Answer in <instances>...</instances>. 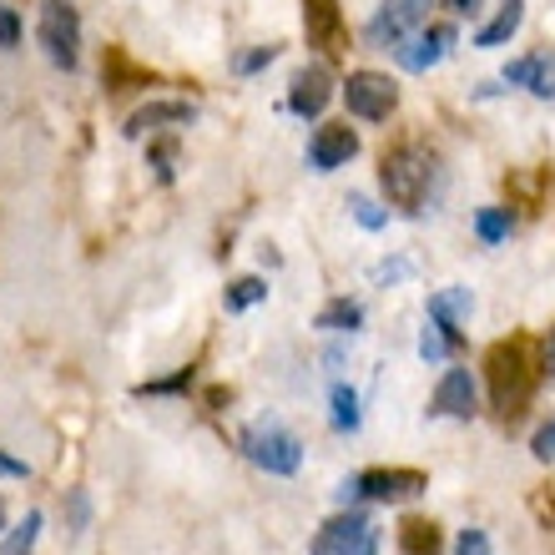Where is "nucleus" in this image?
Here are the masks:
<instances>
[{
  "label": "nucleus",
  "instance_id": "nucleus-1",
  "mask_svg": "<svg viewBox=\"0 0 555 555\" xmlns=\"http://www.w3.org/2000/svg\"><path fill=\"white\" fill-rule=\"evenodd\" d=\"M530 338H500L485 349V384H490V410L505 424H515L530 410V395H535V379H541V364L530 359Z\"/></svg>",
  "mask_w": 555,
  "mask_h": 555
},
{
  "label": "nucleus",
  "instance_id": "nucleus-2",
  "mask_svg": "<svg viewBox=\"0 0 555 555\" xmlns=\"http://www.w3.org/2000/svg\"><path fill=\"white\" fill-rule=\"evenodd\" d=\"M439 177V157L424 142H399L379 157V188L389 197V207L420 218L424 203H429V188Z\"/></svg>",
  "mask_w": 555,
  "mask_h": 555
},
{
  "label": "nucleus",
  "instance_id": "nucleus-3",
  "mask_svg": "<svg viewBox=\"0 0 555 555\" xmlns=\"http://www.w3.org/2000/svg\"><path fill=\"white\" fill-rule=\"evenodd\" d=\"M237 450L248 454L258 469L278 475V480H288L304 469V439L293 435L283 420H253L243 435H237Z\"/></svg>",
  "mask_w": 555,
  "mask_h": 555
},
{
  "label": "nucleus",
  "instance_id": "nucleus-4",
  "mask_svg": "<svg viewBox=\"0 0 555 555\" xmlns=\"http://www.w3.org/2000/svg\"><path fill=\"white\" fill-rule=\"evenodd\" d=\"M36 41H41L46 61L61 66V72H76L81 66V15L66 0H46L41 21H36Z\"/></svg>",
  "mask_w": 555,
  "mask_h": 555
},
{
  "label": "nucleus",
  "instance_id": "nucleus-5",
  "mask_svg": "<svg viewBox=\"0 0 555 555\" xmlns=\"http://www.w3.org/2000/svg\"><path fill=\"white\" fill-rule=\"evenodd\" d=\"M429 490L424 469H364L353 480L338 485V500H379V505H404V500H420Z\"/></svg>",
  "mask_w": 555,
  "mask_h": 555
},
{
  "label": "nucleus",
  "instance_id": "nucleus-6",
  "mask_svg": "<svg viewBox=\"0 0 555 555\" xmlns=\"http://www.w3.org/2000/svg\"><path fill=\"white\" fill-rule=\"evenodd\" d=\"M429 5L435 0H379V11L369 15V26H364V41L379 46V51H389V46L399 51L410 36H420L429 26Z\"/></svg>",
  "mask_w": 555,
  "mask_h": 555
},
{
  "label": "nucleus",
  "instance_id": "nucleus-7",
  "mask_svg": "<svg viewBox=\"0 0 555 555\" xmlns=\"http://www.w3.org/2000/svg\"><path fill=\"white\" fill-rule=\"evenodd\" d=\"M344 106L359 121H389V112L399 106V87L384 72H349L344 81Z\"/></svg>",
  "mask_w": 555,
  "mask_h": 555
},
{
  "label": "nucleus",
  "instance_id": "nucleus-8",
  "mask_svg": "<svg viewBox=\"0 0 555 555\" xmlns=\"http://www.w3.org/2000/svg\"><path fill=\"white\" fill-rule=\"evenodd\" d=\"M328 102H334V72H328L323 61H313V66H304V72H293V81H288V112L293 117L319 121Z\"/></svg>",
  "mask_w": 555,
  "mask_h": 555
},
{
  "label": "nucleus",
  "instance_id": "nucleus-9",
  "mask_svg": "<svg viewBox=\"0 0 555 555\" xmlns=\"http://www.w3.org/2000/svg\"><path fill=\"white\" fill-rule=\"evenodd\" d=\"M480 414V389L469 379V369H444L429 399V420H475Z\"/></svg>",
  "mask_w": 555,
  "mask_h": 555
},
{
  "label": "nucleus",
  "instance_id": "nucleus-10",
  "mask_svg": "<svg viewBox=\"0 0 555 555\" xmlns=\"http://www.w3.org/2000/svg\"><path fill=\"white\" fill-rule=\"evenodd\" d=\"M369 535H374V526H369L364 511H338L334 520H323V530L313 535V555H364Z\"/></svg>",
  "mask_w": 555,
  "mask_h": 555
},
{
  "label": "nucleus",
  "instance_id": "nucleus-11",
  "mask_svg": "<svg viewBox=\"0 0 555 555\" xmlns=\"http://www.w3.org/2000/svg\"><path fill=\"white\" fill-rule=\"evenodd\" d=\"M353 157H359V132H353L349 121H328V127H319L313 142H308V167H313V172H338V167H349Z\"/></svg>",
  "mask_w": 555,
  "mask_h": 555
},
{
  "label": "nucleus",
  "instance_id": "nucleus-12",
  "mask_svg": "<svg viewBox=\"0 0 555 555\" xmlns=\"http://www.w3.org/2000/svg\"><path fill=\"white\" fill-rule=\"evenodd\" d=\"M454 41H460V36H454V26H424L420 36H410V41L399 46L395 56H399V66H404V72H429V66H439V61L450 56Z\"/></svg>",
  "mask_w": 555,
  "mask_h": 555
},
{
  "label": "nucleus",
  "instance_id": "nucleus-13",
  "mask_svg": "<svg viewBox=\"0 0 555 555\" xmlns=\"http://www.w3.org/2000/svg\"><path fill=\"white\" fill-rule=\"evenodd\" d=\"M192 121H197V106L192 102H146V106H137L132 117H127L121 132L146 137V132H167V127H192Z\"/></svg>",
  "mask_w": 555,
  "mask_h": 555
},
{
  "label": "nucleus",
  "instance_id": "nucleus-14",
  "mask_svg": "<svg viewBox=\"0 0 555 555\" xmlns=\"http://www.w3.org/2000/svg\"><path fill=\"white\" fill-rule=\"evenodd\" d=\"M304 30L308 46H319L334 56L338 41H344V15H338V0H304Z\"/></svg>",
  "mask_w": 555,
  "mask_h": 555
},
{
  "label": "nucleus",
  "instance_id": "nucleus-15",
  "mask_svg": "<svg viewBox=\"0 0 555 555\" xmlns=\"http://www.w3.org/2000/svg\"><path fill=\"white\" fill-rule=\"evenodd\" d=\"M469 308H475L469 288L429 293V323H439V328H444V338H450V349H460V344H465V334H460V323L469 319Z\"/></svg>",
  "mask_w": 555,
  "mask_h": 555
},
{
  "label": "nucleus",
  "instance_id": "nucleus-16",
  "mask_svg": "<svg viewBox=\"0 0 555 555\" xmlns=\"http://www.w3.org/2000/svg\"><path fill=\"white\" fill-rule=\"evenodd\" d=\"M520 21H526V0H500V11L490 26L475 30V46L480 51H495V46H511V36L520 30Z\"/></svg>",
  "mask_w": 555,
  "mask_h": 555
},
{
  "label": "nucleus",
  "instance_id": "nucleus-17",
  "mask_svg": "<svg viewBox=\"0 0 555 555\" xmlns=\"http://www.w3.org/2000/svg\"><path fill=\"white\" fill-rule=\"evenodd\" d=\"M313 328H323V334H359V328H364V308L353 304V298H328V304L319 308Z\"/></svg>",
  "mask_w": 555,
  "mask_h": 555
},
{
  "label": "nucleus",
  "instance_id": "nucleus-18",
  "mask_svg": "<svg viewBox=\"0 0 555 555\" xmlns=\"http://www.w3.org/2000/svg\"><path fill=\"white\" fill-rule=\"evenodd\" d=\"M399 551L404 555H439V526L424 520V515L399 520Z\"/></svg>",
  "mask_w": 555,
  "mask_h": 555
},
{
  "label": "nucleus",
  "instance_id": "nucleus-19",
  "mask_svg": "<svg viewBox=\"0 0 555 555\" xmlns=\"http://www.w3.org/2000/svg\"><path fill=\"white\" fill-rule=\"evenodd\" d=\"M102 76H106V91H127V87H146V81H152V76L137 72L132 61H127V51H121V46H112V51H106Z\"/></svg>",
  "mask_w": 555,
  "mask_h": 555
},
{
  "label": "nucleus",
  "instance_id": "nucleus-20",
  "mask_svg": "<svg viewBox=\"0 0 555 555\" xmlns=\"http://www.w3.org/2000/svg\"><path fill=\"white\" fill-rule=\"evenodd\" d=\"M192 384H197V364H188V369H172V374H162V379H146V384H137L132 395H137V399H167V395H188Z\"/></svg>",
  "mask_w": 555,
  "mask_h": 555
},
{
  "label": "nucleus",
  "instance_id": "nucleus-21",
  "mask_svg": "<svg viewBox=\"0 0 555 555\" xmlns=\"http://www.w3.org/2000/svg\"><path fill=\"white\" fill-rule=\"evenodd\" d=\"M328 404H334V429L338 435H359V424H364V410H359V395H353L349 384H334V395H328Z\"/></svg>",
  "mask_w": 555,
  "mask_h": 555
},
{
  "label": "nucleus",
  "instance_id": "nucleus-22",
  "mask_svg": "<svg viewBox=\"0 0 555 555\" xmlns=\"http://www.w3.org/2000/svg\"><path fill=\"white\" fill-rule=\"evenodd\" d=\"M515 228V212L511 207H480L475 212V237H480L485 248H495V243H505Z\"/></svg>",
  "mask_w": 555,
  "mask_h": 555
},
{
  "label": "nucleus",
  "instance_id": "nucleus-23",
  "mask_svg": "<svg viewBox=\"0 0 555 555\" xmlns=\"http://www.w3.org/2000/svg\"><path fill=\"white\" fill-rule=\"evenodd\" d=\"M41 526H46V515L41 511H26V520H21V526L5 530L0 555H30V551H36V541H41Z\"/></svg>",
  "mask_w": 555,
  "mask_h": 555
},
{
  "label": "nucleus",
  "instance_id": "nucleus-24",
  "mask_svg": "<svg viewBox=\"0 0 555 555\" xmlns=\"http://www.w3.org/2000/svg\"><path fill=\"white\" fill-rule=\"evenodd\" d=\"M263 298H268L263 278H237V283H228V293H222V308H228V313H248V308L263 304Z\"/></svg>",
  "mask_w": 555,
  "mask_h": 555
},
{
  "label": "nucleus",
  "instance_id": "nucleus-25",
  "mask_svg": "<svg viewBox=\"0 0 555 555\" xmlns=\"http://www.w3.org/2000/svg\"><path fill=\"white\" fill-rule=\"evenodd\" d=\"M349 212H353V222H359L364 233H379V228H389V207L369 203L364 192H353V197H349Z\"/></svg>",
  "mask_w": 555,
  "mask_h": 555
},
{
  "label": "nucleus",
  "instance_id": "nucleus-26",
  "mask_svg": "<svg viewBox=\"0 0 555 555\" xmlns=\"http://www.w3.org/2000/svg\"><path fill=\"white\" fill-rule=\"evenodd\" d=\"M278 51H283V46H273V41H268V46H253V51H243V56L233 61L237 76H258L263 66H273V61H278Z\"/></svg>",
  "mask_w": 555,
  "mask_h": 555
},
{
  "label": "nucleus",
  "instance_id": "nucleus-27",
  "mask_svg": "<svg viewBox=\"0 0 555 555\" xmlns=\"http://www.w3.org/2000/svg\"><path fill=\"white\" fill-rule=\"evenodd\" d=\"M450 353V338H444V328L439 323H424V334H420V359L424 364H439Z\"/></svg>",
  "mask_w": 555,
  "mask_h": 555
},
{
  "label": "nucleus",
  "instance_id": "nucleus-28",
  "mask_svg": "<svg viewBox=\"0 0 555 555\" xmlns=\"http://www.w3.org/2000/svg\"><path fill=\"white\" fill-rule=\"evenodd\" d=\"M172 162H177V142H152L146 146V167H157L162 182H172V172H177Z\"/></svg>",
  "mask_w": 555,
  "mask_h": 555
},
{
  "label": "nucleus",
  "instance_id": "nucleus-29",
  "mask_svg": "<svg viewBox=\"0 0 555 555\" xmlns=\"http://www.w3.org/2000/svg\"><path fill=\"white\" fill-rule=\"evenodd\" d=\"M454 555H490V535L480 526L460 530V541H454Z\"/></svg>",
  "mask_w": 555,
  "mask_h": 555
},
{
  "label": "nucleus",
  "instance_id": "nucleus-30",
  "mask_svg": "<svg viewBox=\"0 0 555 555\" xmlns=\"http://www.w3.org/2000/svg\"><path fill=\"white\" fill-rule=\"evenodd\" d=\"M535 96H555V56H535V81H530Z\"/></svg>",
  "mask_w": 555,
  "mask_h": 555
},
{
  "label": "nucleus",
  "instance_id": "nucleus-31",
  "mask_svg": "<svg viewBox=\"0 0 555 555\" xmlns=\"http://www.w3.org/2000/svg\"><path fill=\"white\" fill-rule=\"evenodd\" d=\"M21 46V21H15V11L0 0V51H15Z\"/></svg>",
  "mask_w": 555,
  "mask_h": 555
},
{
  "label": "nucleus",
  "instance_id": "nucleus-32",
  "mask_svg": "<svg viewBox=\"0 0 555 555\" xmlns=\"http://www.w3.org/2000/svg\"><path fill=\"white\" fill-rule=\"evenodd\" d=\"M530 454H535L541 465H551V460H555V420L535 429V439H530Z\"/></svg>",
  "mask_w": 555,
  "mask_h": 555
},
{
  "label": "nucleus",
  "instance_id": "nucleus-33",
  "mask_svg": "<svg viewBox=\"0 0 555 555\" xmlns=\"http://www.w3.org/2000/svg\"><path fill=\"white\" fill-rule=\"evenodd\" d=\"M505 81H511V87H530V81H535V56L511 61V66H505Z\"/></svg>",
  "mask_w": 555,
  "mask_h": 555
},
{
  "label": "nucleus",
  "instance_id": "nucleus-34",
  "mask_svg": "<svg viewBox=\"0 0 555 555\" xmlns=\"http://www.w3.org/2000/svg\"><path fill=\"white\" fill-rule=\"evenodd\" d=\"M66 511H72V530H87V520H91V500L81 495V490H72V495H66Z\"/></svg>",
  "mask_w": 555,
  "mask_h": 555
},
{
  "label": "nucleus",
  "instance_id": "nucleus-35",
  "mask_svg": "<svg viewBox=\"0 0 555 555\" xmlns=\"http://www.w3.org/2000/svg\"><path fill=\"white\" fill-rule=\"evenodd\" d=\"M0 480H30V465H26V460H15V454L0 450Z\"/></svg>",
  "mask_w": 555,
  "mask_h": 555
},
{
  "label": "nucleus",
  "instance_id": "nucleus-36",
  "mask_svg": "<svg viewBox=\"0 0 555 555\" xmlns=\"http://www.w3.org/2000/svg\"><path fill=\"white\" fill-rule=\"evenodd\" d=\"M541 379L555 384V323H551V334L541 338Z\"/></svg>",
  "mask_w": 555,
  "mask_h": 555
},
{
  "label": "nucleus",
  "instance_id": "nucleus-37",
  "mask_svg": "<svg viewBox=\"0 0 555 555\" xmlns=\"http://www.w3.org/2000/svg\"><path fill=\"white\" fill-rule=\"evenodd\" d=\"M439 5H444L450 15H475L480 11V0H439Z\"/></svg>",
  "mask_w": 555,
  "mask_h": 555
},
{
  "label": "nucleus",
  "instance_id": "nucleus-38",
  "mask_svg": "<svg viewBox=\"0 0 555 555\" xmlns=\"http://www.w3.org/2000/svg\"><path fill=\"white\" fill-rule=\"evenodd\" d=\"M222 404H233V389H207V410H222Z\"/></svg>",
  "mask_w": 555,
  "mask_h": 555
},
{
  "label": "nucleus",
  "instance_id": "nucleus-39",
  "mask_svg": "<svg viewBox=\"0 0 555 555\" xmlns=\"http://www.w3.org/2000/svg\"><path fill=\"white\" fill-rule=\"evenodd\" d=\"M404 273H410V263H384L374 278H379V283H395V278H404Z\"/></svg>",
  "mask_w": 555,
  "mask_h": 555
},
{
  "label": "nucleus",
  "instance_id": "nucleus-40",
  "mask_svg": "<svg viewBox=\"0 0 555 555\" xmlns=\"http://www.w3.org/2000/svg\"><path fill=\"white\" fill-rule=\"evenodd\" d=\"M364 555H379V535H369V545H364Z\"/></svg>",
  "mask_w": 555,
  "mask_h": 555
},
{
  "label": "nucleus",
  "instance_id": "nucleus-41",
  "mask_svg": "<svg viewBox=\"0 0 555 555\" xmlns=\"http://www.w3.org/2000/svg\"><path fill=\"white\" fill-rule=\"evenodd\" d=\"M0 530H5V505H0Z\"/></svg>",
  "mask_w": 555,
  "mask_h": 555
}]
</instances>
